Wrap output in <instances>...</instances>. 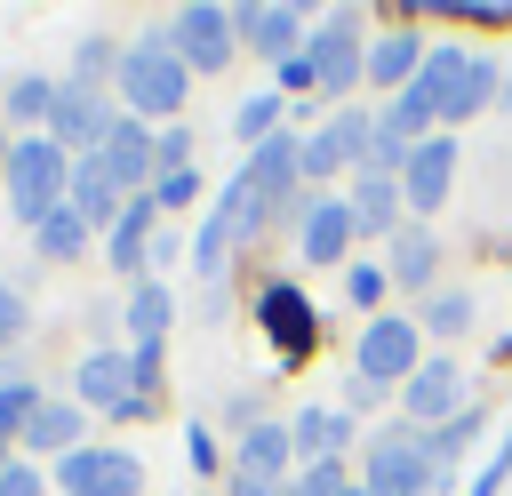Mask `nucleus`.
Segmentation results:
<instances>
[{"instance_id": "11", "label": "nucleus", "mask_w": 512, "mask_h": 496, "mask_svg": "<svg viewBox=\"0 0 512 496\" xmlns=\"http://www.w3.org/2000/svg\"><path fill=\"white\" fill-rule=\"evenodd\" d=\"M56 488L64 496H136L144 488V464L128 448H72L56 464Z\"/></svg>"}, {"instance_id": "43", "label": "nucleus", "mask_w": 512, "mask_h": 496, "mask_svg": "<svg viewBox=\"0 0 512 496\" xmlns=\"http://www.w3.org/2000/svg\"><path fill=\"white\" fill-rule=\"evenodd\" d=\"M344 496H368V488H344Z\"/></svg>"}, {"instance_id": "7", "label": "nucleus", "mask_w": 512, "mask_h": 496, "mask_svg": "<svg viewBox=\"0 0 512 496\" xmlns=\"http://www.w3.org/2000/svg\"><path fill=\"white\" fill-rule=\"evenodd\" d=\"M368 144H376V112L368 104H344L328 128L304 136V176H344V168L368 160Z\"/></svg>"}, {"instance_id": "5", "label": "nucleus", "mask_w": 512, "mask_h": 496, "mask_svg": "<svg viewBox=\"0 0 512 496\" xmlns=\"http://www.w3.org/2000/svg\"><path fill=\"white\" fill-rule=\"evenodd\" d=\"M368 32H360V8H336L312 40H304V56H312V72H320V96H352V80H368V48H360Z\"/></svg>"}, {"instance_id": "12", "label": "nucleus", "mask_w": 512, "mask_h": 496, "mask_svg": "<svg viewBox=\"0 0 512 496\" xmlns=\"http://www.w3.org/2000/svg\"><path fill=\"white\" fill-rule=\"evenodd\" d=\"M96 160H104V176H112L128 200L160 184V160H152V128H144V120H128V112H120V120H112V136L96 144Z\"/></svg>"}, {"instance_id": "42", "label": "nucleus", "mask_w": 512, "mask_h": 496, "mask_svg": "<svg viewBox=\"0 0 512 496\" xmlns=\"http://www.w3.org/2000/svg\"><path fill=\"white\" fill-rule=\"evenodd\" d=\"M232 496H280V488H272V480H240V472H232Z\"/></svg>"}, {"instance_id": "6", "label": "nucleus", "mask_w": 512, "mask_h": 496, "mask_svg": "<svg viewBox=\"0 0 512 496\" xmlns=\"http://www.w3.org/2000/svg\"><path fill=\"white\" fill-rule=\"evenodd\" d=\"M280 208H288V200H280V192H272L256 168H240V176L216 192V208H208V232H216L224 248H240V240H256V232H264Z\"/></svg>"}, {"instance_id": "25", "label": "nucleus", "mask_w": 512, "mask_h": 496, "mask_svg": "<svg viewBox=\"0 0 512 496\" xmlns=\"http://www.w3.org/2000/svg\"><path fill=\"white\" fill-rule=\"evenodd\" d=\"M344 208H352V232H392L408 200H400V184H384V176H360Z\"/></svg>"}, {"instance_id": "32", "label": "nucleus", "mask_w": 512, "mask_h": 496, "mask_svg": "<svg viewBox=\"0 0 512 496\" xmlns=\"http://www.w3.org/2000/svg\"><path fill=\"white\" fill-rule=\"evenodd\" d=\"M104 72H120V48H112L104 32H88V40H80V56H72V80H80V88H96Z\"/></svg>"}, {"instance_id": "39", "label": "nucleus", "mask_w": 512, "mask_h": 496, "mask_svg": "<svg viewBox=\"0 0 512 496\" xmlns=\"http://www.w3.org/2000/svg\"><path fill=\"white\" fill-rule=\"evenodd\" d=\"M272 72H280V88H320V72H312V56H304V48H296V56H280Z\"/></svg>"}, {"instance_id": "34", "label": "nucleus", "mask_w": 512, "mask_h": 496, "mask_svg": "<svg viewBox=\"0 0 512 496\" xmlns=\"http://www.w3.org/2000/svg\"><path fill=\"white\" fill-rule=\"evenodd\" d=\"M344 488H352V480H344V464H296L280 496H344Z\"/></svg>"}, {"instance_id": "1", "label": "nucleus", "mask_w": 512, "mask_h": 496, "mask_svg": "<svg viewBox=\"0 0 512 496\" xmlns=\"http://www.w3.org/2000/svg\"><path fill=\"white\" fill-rule=\"evenodd\" d=\"M112 80H120V104H128V120H144V128H152V120H176V112H184V88H192L184 56H176L160 32H152V40H128Z\"/></svg>"}, {"instance_id": "31", "label": "nucleus", "mask_w": 512, "mask_h": 496, "mask_svg": "<svg viewBox=\"0 0 512 496\" xmlns=\"http://www.w3.org/2000/svg\"><path fill=\"white\" fill-rule=\"evenodd\" d=\"M280 104H288V96H280V88H264V96H248V104L232 112V128H240L248 144H264V136H280Z\"/></svg>"}, {"instance_id": "16", "label": "nucleus", "mask_w": 512, "mask_h": 496, "mask_svg": "<svg viewBox=\"0 0 512 496\" xmlns=\"http://www.w3.org/2000/svg\"><path fill=\"white\" fill-rule=\"evenodd\" d=\"M232 32H240L248 48H264L272 64L304 48V16H296V8H280V0H240V8H232Z\"/></svg>"}, {"instance_id": "9", "label": "nucleus", "mask_w": 512, "mask_h": 496, "mask_svg": "<svg viewBox=\"0 0 512 496\" xmlns=\"http://www.w3.org/2000/svg\"><path fill=\"white\" fill-rule=\"evenodd\" d=\"M112 120H120V112H112V104H104L96 88L64 80V88H56V112H48V144H64L72 160H88V152H96V144L112 136Z\"/></svg>"}, {"instance_id": "38", "label": "nucleus", "mask_w": 512, "mask_h": 496, "mask_svg": "<svg viewBox=\"0 0 512 496\" xmlns=\"http://www.w3.org/2000/svg\"><path fill=\"white\" fill-rule=\"evenodd\" d=\"M384 280H392V272H376V264H352V272H344V296H352V304H376V296H384Z\"/></svg>"}, {"instance_id": "8", "label": "nucleus", "mask_w": 512, "mask_h": 496, "mask_svg": "<svg viewBox=\"0 0 512 496\" xmlns=\"http://www.w3.org/2000/svg\"><path fill=\"white\" fill-rule=\"evenodd\" d=\"M80 400H88V408H104L112 424H136V416H152V392L136 384L128 352H88V360H80Z\"/></svg>"}, {"instance_id": "36", "label": "nucleus", "mask_w": 512, "mask_h": 496, "mask_svg": "<svg viewBox=\"0 0 512 496\" xmlns=\"http://www.w3.org/2000/svg\"><path fill=\"white\" fill-rule=\"evenodd\" d=\"M152 160H160V176H184V160H192V136H184L176 120H168V128L152 136Z\"/></svg>"}, {"instance_id": "24", "label": "nucleus", "mask_w": 512, "mask_h": 496, "mask_svg": "<svg viewBox=\"0 0 512 496\" xmlns=\"http://www.w3.org/2000/svg\"><path fill=\"white\" fill-rule=\"evenodd\" d=\"M432 272H440V240H432V232H416V224H408V232H392V280H400L408 296H424V288H432Z\"/></svg>"}, {"instance_id": "26", "label": "nucleus", "mask_w": 512, "mask_h": 496, "mask_svg": "<svg viewBox=\"0 0 512 496\" xmlns=\"http://www.w3.org/2000/svg\"><path fill=\"white\" fill-rule=\"evenodd\" d=\"M248 168H256V176H264V184L288 200V184L304 176V136H288V128H280V136H264V144L248 152Z\"/></svg>"}, {"instance_id": "4", "label": "nucleus", "mask_w": 512, "mask_h": 496, "mask_svg": "<svg viewBox=\"0 0 512 496\" xmlns=\"http://www.w3.org/2000/svg\"><path fill=\"white\" fill-rule=\"evenodd\" d=\"M368 496H432V456H424V432L400 424V432H376L368 440V472H360Z\"/></svg>"}, {"instance_id": "33", "label": "nucleus", "mask_w": 512, "mask_h": 496, "mask_svg": "<svg viewBox=\"0 0 512 496\" xmlns=\"http://www.w3.org/2000/svg\"><path fill=\"white\" fill-rule=\"evenodd\" d=\"M424 328H432V336H464V328H472V296H456V288H440V296L424 304Z\"/></svg>"}, {"instance_id": "30", "label": "nucleus", "mask_w": 512, "mask_h": 496, "mask_svg": "<svg viewBox=\"0 0 512 496\" xmlns=\"http://www.w3.org/2000/svg\"><path fill=\"white\" fill-rule=\"evenodd\" d=\"M488 96H496V64H488V56H472V64H464V80H456V96H448V112H440V120H472V112H480V104H488Z\"/></svg>"}, {"instance_id": "14", "label": "nucleus", "mask_w": 512, "mask_h": 496, "mask_svg": "<svg viewBox=\"0 0 512 496\" xmlns=\"http://www.w3.org/2000/svg\"><path fill=\"white\" fill-rule=\"evenodd\" d=\"M400 400H408V424L432 432V424H448L464 408V368L456 360H416V376L400 384Z\"/></svg>"}, {"instance_id": "40", "label": "nucleus", "mask_w": 512, "mask_h": 496, "mask_svg": "<svg viewBox=\"0 0 512 496\" xmlns=\"http://www.w3.org/2000/svg\"><path fill=\"white\" fill-rule=\"evenodd\" d=\"M192 192H200V176H192V168H184V176H160V184H152V200H160V208H184Z\"/></svg>"}, {"instance_id": "22", "label": "nucleus", "mask_w": 512, "mask_h": 496, "mask_svg": "<svg viewBox=\"0 0 512 496\" xmlns=\"http://www.w3.org/2000/svg\"><path fill=\"white\" fill-rule=\"evenodd\" d=\"M152 224H160V200H152V192H136V200L120 208V224H112L104 256H112L120 272H144V240H152Z\"/></svg>"}, {"instance_id": "3", "label": "nucleus", "mask_w": 512, "mask_h": 496, "mask_svg": "<svg viewBox=\"0 0 512 496\" xmlns=\"http://www.w3.org/2000/svg\"><path fill=\"white\" fill-rule=\"evenodd\" d=\"M160 40L184 56V72H224V56L240 48V32H232V8H216V0H184V8L160 24Z\"/></svg>"}, {"instance_id": "19", "label": "nucleus", "mask_w": 512, "mask_h": 496, "mask_svg": "<svg viewBox=\"0 0 512 496\" xmlns=\"http://www.w3.org/2000/svg\"><path fill=\"white\" fill-rule=\"evenodd\" d=\"M64 200L88 216V232H112V224H120V208H128V192L104 176V160H96V152H88V160H72V192H64Z\"/></svg>"}, {"instance_id": "23", "label": "nucleus", "mask_w": 512, "mask_h": 496, "mask_svg": "<svg viewBox=\"0 0 512 496\" xmlns=\"http://www.w3.org/2000/svg\"><path fill=\"white\" fill-rule=\"evenodd\" d=\"M56 88H64V80H48V72H16V80H8V120H16L24 136H48Z\"/></svg>"}, {"instance_id": "15", "label": "nucleus", "mask_w": 512, "mask_h": 496, "mask_svg": "<svg viewBox=\"0 0 512 496\" xmlns=\"http://www.w3.org/2000/svg\"><path fill=\"white\" fill-rule=\"evenodd\" d=\"M448 184H456V136H424V144L408 152V176H400V200H408L416 216H432V208L448 200Z\"/></svg>"}, {"instance_id": "18", "label": "nucleus", "mask_w": 512, "mask_h": 496, "mask_svg": "<svg viewBox=\"0 0 512 496\" xmlns=\"http://www.w3.org/2000/svg\"><path fill=\"white\" fill-rule=\"evenodd\" d=\"M288 464H296V448H288V424H280V416L240 424V480H272V488H288Z\"/></svg>"}, {"instance_id": "21", "label": "nucleus", "mask_w": 512, "mask_h": 496, "mask_svg": "<svg viewBox=\"0 0 512 496\" xmlns=\"http://www.w3.org/2000/svg\"><path fill=\"white\" fill-rule=\"evenodd\" d=\"M424 56H432V48H424V40H416V32H384V40H376V48H368V80H376V88H392V96H400V88H408V80H416V72H424Z\"/></svg>"}, {"instance_id": "27", "label": "nucleus", "mask_w": 512, "mask_h": 496, "mask_svg": "<svg viewBox=\"0 0 512 496\" xmlns=\"http://www.w3.org/2000/svg\"><path fill=\"white\" fill-rule=\"evenodd\" d=\"M168 320H176V296H168L160 280H136V296H128V336H136V344H160Z\"/></svg>"}, {"instance_id": "37", "label": "nucleus", "mask_w": 512, "mask_h": 496, "mask_svg": "<svg viewBox=\"0 0 512 496\" xmlns=\"http://www.w3.org/2000/svg\"><path fill=\"white\" fill-rule=\"evenodd\" d=\"M0 496H48V480H40V464H0Z\"/></svg>"}, {"instance_id": "20", "label": "nucleus", "mask_w": 512, "mask_h": 496, "mask_svg": "<svg viewBox=\"0 0 512 496\" xmlns=\"http://www.w3.org/2000/svg\"><path fill=\"white\" fill-rule=\"evenodd\" d=\"M296 248H304V264H344V256H352V208H344V200H312Z\"/></svg>"}, {"instance_id": "28", "label": "nucleus", "mask_w": 512, "mask_h": 496, "mask_svg": "<svg viewBox=\"0 0 512 496\" xmlns=\"http://www.w3.org/2000/svg\"><path fill=\"white\" fill-rule=\"evenodd\" d=\"M24 440H32V448L72 456V448H80V408H72V400H40V416L24 424Z\"/></svg>"}, {"instance_id": "17", "label": "nucleus", "mask_w": 512, "mask_h": 496, "mask_svg": "<svg viewBox=\"0 0 512 496\" xmlns=\"http://www.w3.org/2000/svg\"><path fill=\"white\" fill-rule=\"evenodd\" d=\"M344 440H352V416H344V408H296V416H288L296 464H344Z\"/></svg>"}, {"instance_id": "10", "label": "nucleus", "mask_w": 512, "mask_h": 496, "mask_svg": "<svg viewBox=\"0 0 512 496\" xmlns=\"http://www.w3.org/2000/svg\"><path fill=\"white\" fill-rule=\"evenodd\" d=\"M256 320H264V344L296 368L312 344H320V320H312V296L304 288H288V280H272L264 296H256Z\"/></svg>"}, {"instance_id": "41", "label": "nucleus", "mask_w": 512, "mask_h": 496, "mask_svg": "<svg viewBox=\"0 0 512 496\" xmlns=\"http://www.w3.org/2000/svg\"><path fill=\"white\" fill-rule=\"evenodd\" d=\"M24 336V288H0V344Z\"/></svg>"}, {"instance_id": "2", "label": "nucleus", "mask_w": 512, "mask_h": 496, "mask_svg": "<svg viewBox=\"0 0 512 496\" xmlns=\"http://www.w3.org/2000/svg\"><path fill=\"white\" fill-rule=\"evenodd\" d=\"M0 168H8V208H16L24 224L56 216V208H64V192H72V152H64V144H48V136H16Z\"/></svg>"}, {"instance_id": "29", "label": "nucleus", "mask_w": 512, "mask_h": 496, "mask_svg": "<svg viewBox=\"0 0 512 496\" xmlns=\"http://www.w3.org/2000/svg\"><path fill=\"white\" fill-rule=\"evenodd\" d=\"M32 240H40V256H56V264H64V256H80V248H88V216L64 200L56 216H40V224H32Z\"/></svg>"}, {"instance_id": "13", "label": "nucleus", "mask_w": 512, "mask_h": 496, "mask_svg": "<svg viewBox=\"0 0 512 496\" xmlns=\"http://www.w3.org/2000/svg\"><path fill=\"white\" fill-rule=\"evenodd\" d=\"M352 360H360L352 376H368V384H408L416 376V320H368Z\"/></svg>"}, {"instance_id": "35", "label": "nucleus", "mask_w": 512, "mask_h": 496, "mask_svg": "<svg viewBox=\"0 0 512 496\" xmlns=\"http://www.w3.org/2000/svg\"><path fill=\"white\" fill-rule=\"evenodd\" d=\"M32 416H40V392H32L24 376H8V384H0V440H8V432H24Z\"/></svg>"}]
</instances>
